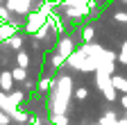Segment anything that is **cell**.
<instances>
[{
	"label": "cell",
	"instance_id": "cell-1",
	"mask_svg": "<svg viewBox=\"0 0 127 125\" xmlns=\"http://www.w3.org/2000/svg\"><path fill=\"white\" fill-rule=\"evenodd\" d=\"M68 98H70V77H61L59 80V89H57V98H55V112L57 114L66 112Z\"/></svg>",
	"mask_w": 127,
	"mask_h": 125
},
{
	"label": "cell",
	"instance_id": "cell-2",
	"mask_svg": "<svg viewBox=\"0 0 127 125\" xmlns=\"http://www.w3.org/2000/svg\"><path fill=\"white\" fill-rule=\"evenodd\" d=\"M59 55L68 61V57L73 55V41H70V39H61V41H59Z\"/></svg>",
	"mask_w": 127,
	"mask_h": 125
},
{
	"label": "cell",
	"instance_id": "cell-3",
	"mask_svg": "<svg viewBox=\"0 0 127 125\" xmlns=\"http://www.w3.org/2000/svg\"><path fill=\"white\" fill-rule=\"evenodd\" d=\"M27 5H30V0H9V2H7V9L9 11H21V14H25L27 11Z\"/></svg>",
	"mask_w": 127,
	"mask_h": 125
},
{
	"label": "cell",
	"instance_id": "cell-4",
	"mask_svg": "<svg viewBox=\"0 0 127 125\" xmlns=\"http://www.w3.org/2000/svg\"><path fill=\"white\" fill-rule=\"evenodd\" d=\"M16 34V25H11V23H2V25H0V41H9L11 37Z\"/></svg>",
	"mask_w": 127,
	"mask_h": 125
},
{
	"label": "cell",
	"instance_id": "cell-5",
	"mask_svg": "<svg viewBox=\"0 0 127 125\" xmlns=\"http://www.w3.org/2000/svg\"><path fill=\"white\" fill-rule=\"evenodd\" d=\"M11 82H14V75H11L9 71L0 73V86H2L5 91H11Z\"/></svg>",
	"mask_w": 127,
	"mask_h": 125
},
{
	"label": "cell",
	"instance_id": "cell-6",
	"mask_svg": "<svg viewBox=\"0 0 127 125\" xmlns=\"http://www.w3.org/2000/svg\"><path fill=\"white\" fill-rule=\"evenodd\" d=\"M111 82H114L116 89H120L123 93H127V80H125V77H111Z\"/></svg>",
	"mask_w": 127,
	"mask_h": 125
},
{
	"label": "cell",
	"instance_id": "cell-7",
	"mask_svg": "<svg viewBox=\"0 0 127 125\" xmlns=\"http://www.w3.org/2000/svg\"><path fill=\"white\" fill-rule=\"evenodd\" d=\"M11 75H14V80H27V71H25L23 66L14 68V71H11Z\"/></svg>",
	"mask_w": 127,
	"mask_h": 125
},
{
	"label": "cell",
	"instance_id": "cell-8",
	"mask_svg": "<svg viewBox=\"0 0 127 125\" xmlns=\"http://www.w3.org/2000/svg\"><path fill=\"white\" fill-rule=\"evenodd\" d=\"M7 43H9V48H14V50H18L21 45H23V39H21L18 34H14V37H11V39H9Z\"/></svg>",
	"mask_w": 127,
	"mask_h": 125
},
{
	"label": "cell",
	"instance_id": "cell-9",
	"mask_svg": "<svg viewBox=\"0 0 127 125\" xmlns=\"http://www.w3.org/2000/svg\"><path fill=\"white\" fill-rule=\"evenodd\" d=\"M9 116H11L14 121H18V123H25V121H27V114H25V112H18V109H14Z\"/></svg>",
	"mask_w": 127,
	"mask_h": 125
},
{
	"label": "cell",
	"instance_id": "cell-10",
	"mask_svg": "<svg viewBox=\"0 0 127 125\" xmlns=\"http://www.w3.org/2000/svg\"><path fill=\"white\" fill-rule=\"evenodd\" d=\"M18 66H23V68H27L30 66V57H27V52H18Z\"/></svg>",
	"mask_w": 127,
	"mask_h": 125
},
{
	"label": "cell",
	"instance_id": "cell-11",
	"mask_svg": "<svg viewBox=\"0 0 127 125\" xmlns=\"http://www.w3.org/2000/svg\"><path fill=\"white\" fill-rule=\"evenodd\" d=\"M9 100H11L14 105H18V102H23V93H21V91H14V93H9Z\"/></svg>",
	"mask_w": 127,
	"mask_h": 125
},
{
	"label": "cell",
	"instance_id": "cell-12",
	"mask_svg": "<svg viewBox=\"0 0 127 125\" xmlns=\"http://www.w3.org/2000/svg\"><path fill=\"white\" fill-rule=\"evenodd\" d=\"M50 86H52V80H50V77H43V80L39 82V89H41V91H48Z\"/></svg>",
	"mask_w": 127,
	"mask_h": 125
},
{
	"label": "cell",
	"instance_id": "cell-13",
	"mask_svg": "<svg viewBox=\"0 0 127 125\" xmlns=\"http://www.w3.org/2000/svg\"><path fill=\"white\" fill-rule=\"evenodd\" d=\"M82 39H84L86 43L93 39V27H86V30H82Z\"/></svg>",
	"mask_w": 127,
	"mask_h": 125
},
{
	"label": "cell",
	"instance_id": "cell-14",
	"mask_svg": "<svg viewBox=\"0 0 127 125\" xmlns=\"http://www.w3.org/2000/svg\"><path fill=\"white\" fill-rule=\"evenodd\" d=\"M52 123H55V125H68V118L61 116V114H57V116L52 118Z\"/></svg>",
	"mask_w": 127,
	"mask_h": 125
},
{
	"label": "cell",
	"instance_id": "cell-15",
	"mask_svg": "<svg viewBox=\"0 0 127 125\" xmlns=\"http://www.w3.org/2000/svg\"><path fill=\"white\" fill-rule=\"evenodd\" d=\"M86 96H89V91H86L84 86H82V89H77V91H75V98H77V100H84Z\"/></svg>",
	"mask_w": 127,
	"mask_h": 125
},
{
	"label": "cell",
	"instance_id": "cell-16",
	"mask_svg": "<svg viewBox=\"0 0 127 125\" xmlns=\"http://www.w3.org/2000/svg\"><path fill=\"white\" fill-rule=\"evenodd\" d=\"M9 118H11V116H9L7 112H2V109H0V125H9Z\"/></svg>",
	"mask_w": 127,
	"mask_h": 125
},
{
	"label": "cell",
	"instance_id": "cell-17",
	"mask_svg": "<svg viewBox=\"0 0 127 125\" xmlns=\"http://www.w3.org/2000/svg\"><path fill=\"white\" fill-rule=\"evenodd\" d=\"M116 21L118 23H127V11H118L116 14Z\"/></svg>",
	"mask_w": 127,
	"mask_h": 125
},
{
	"label": "cell",
	"instance_id": "cell-18",
	"mask_svg": "<svg viewBox=\"0 0 127 125\" xmlns=\"http://www.w3.org/2000/svg\"><path fill=\"white\" fill-rule=\"evenodd\" d=\"M64 61H66V59H64L61 55H57V57H52V64H55V66H61V64H64Z\"/></svg>",
	"mask_w": 127,
	"mask_h": 125
},
{
	"label": "cell",
	"instance_id": "cell-19",
	"mask_svg": "<svg viewBox=\"0 0 127 125\" xmlns=\"http://www.w3.org/2000/svg\"><path fill=\"white\" fill-rule=\"evenodd\" d=\"M66 5H84V2H89V0H64Z\"/></svg>",
	"mask_w": 127,
	"mask_h": 125
},
{
	"label": "cell",
	"instance_id": "cell-20",
	"mask_svg": "<svg viewBox=\"0 0 127 125\" xmlns=\"http://www.w3.org/2000/svg\"><path fill=\"white\" fill-rule=\"evenodd\" d=\"M50 2H52V0H50Z\"/></svg>",
	"mask_w": 127,
	"mask_h": 125
},
{
	"label": "cell",
	"instance_id": "cell-21",
	"mask_svg": "<svg viewBox=\"0 0 127 125\" xmlns=\"http://www.w3.org/2000/svg\"><path fill=\"white\" fill-rule=\"evenodd\" d=\"M125 2H127V0H125Z\"/></svg>",
	"mask_w": 127,
	"mask_h": 125
}]
</instances>
